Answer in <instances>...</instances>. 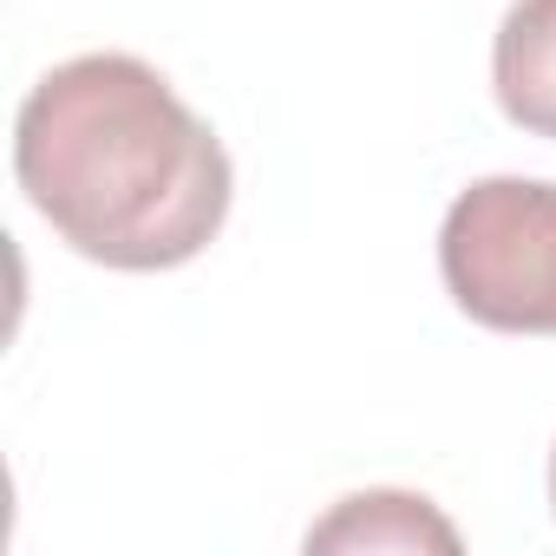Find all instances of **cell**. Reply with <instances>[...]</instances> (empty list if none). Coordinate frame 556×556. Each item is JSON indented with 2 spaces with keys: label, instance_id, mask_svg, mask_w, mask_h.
<instances>
[{
  "label": "cell",
  "instance_id": "1",
  "mask_svg": "<svg viewBox=\"0 0 556 556\" xmlns=\"http://www.w3.org/2000/svg\"><path fill=\"white\" fill-rule=\"evenodd\" d=\"M14 177L66 249L125 275L197 262L236 197L210 118L138 53H79L40 73L14 118Z\"/></svg>",
  "mask_w": 556,
  "mask_h": 556
},
{
  "label": "cell",
  "instance_id": "2",
  "mask_svg": "<svg viewBox=\"0 0 556 556\" xmlns=\"http://www.w3.org/2000/svg\"><path fill=\"white\" fill-rule=\"evenodd\" d=\"M439 275L491 334H556V184L478 177L439 223Z\"/></svg>",
  "mask_w": 556,
  "mask_h": 556
},
{
  "label": "cell",
  "instance_id": "3",
  "mask_svg": "<svg viewBox=\"0 0 556 556\" xmlns=\"http://www.w3.org/2000/svg\"><path fill=\"white\" fill-rule=\"evenodd\" d=\"M491 92L517 131L556 138V0H510L491 40Z\"/></svg>",
  "mask_w": 556,
  "mask_h": 556
},
{
  "label": "cell",
  "instance_id": "4",
  "mask_svg": "<svg viewBox=\"0 0 556 556\" xmlns=\"http://www.w3.org/2000/svg\"><path fill=\"white\" fill-rule=\"evenodd\" d=\"M308 549H445L452 556L458 530L419 491H354L308 530Z\"/></svg>",
  "mask_w": 556,
  "mask_h": 556
},
{
  "label": "cell",
  "instance_id": "5",
  "mask_svg": "<svg viewBox=\"0 0 556 556\" xmlns=\"http://www.w3.org/2000/svg\"><path fill=\"white\" fill-rule=\"evenodd\" d=\"M549 510H556V445H549Z\"/></svg>",
  "mask_w": 556,
  "mask_h": 556
}]
</instances>
